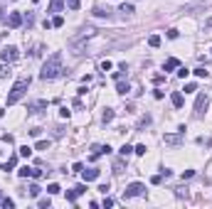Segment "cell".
Returning <instances> with one entry per match:
<instances>
[{"instance_id": "26", "label": "cell", "mask_w": 212, "mask_h": 209, "mask_svg": "<svg viewBox=\"0 0 212 209\" xmlns=\"http://www.w3.org/2000/svg\"><path fill=\"white\" fill-rule=\"evenodd\" d=\"M52 25H54V27H62V25H64V17H62V15H54Z\"/></svg>"}, {"instance_id": "3", "label": "cell", "mask_w": 212, "mask_h": 209, "mask_svg": "<svg viewBox=\"0 0 212 209\" xmlns=\"http://www.w3.org/2000/svg\"><path fill=\"white\" fill-rule=\"evenodd\" d=\"M145 194V187H143L141 182H131L128 187H126V192H123V199H131V197H141Z\"/></svg>"}, {"instance_id": "31", "label": "cell", "mask_w": 212, "mask_h": 209, "mask_svg": "<svg viewBox=\"0 0 212 209\" xmlns=\"http://www.w3.org/2000/svg\"><path fill=\"white\" fill-rule=\"evenodd\" d=\"M187 74H190V71L185 69V67H177V76H180V79H185V76H187Z\"/></svg>"}, {"instance_id": "11", "label": "cell", "mask_w": 212, "mask_h": 209, "mask_svg": "<svg viewBox=\"0 0 212 209\" xmlns=\"http://www.w3.org/2000/svg\"><path fill=\"white\" fill-rule=\"evenodd\" d=\"M94 15H96V17H111V10H108V7H101V5H96V7H94Z\"/></svg>"}, {"instance_id": "36", "label": "cell", "mask_w": 212, "mask_h": 209, "mask_svg": "<svg viewBox=\"0 0 212 209\" xmlns=\"http://www.w3.org/2000/svg\"><path fill=\"white\" fill-rule=\"evenodd\" d=\"M49 204H52L49 199H39V209H49Z\"/></svg>"}, {"instance_id": "42", "label": "cell", "mask_w": 212, "mask_h": 209, "mask_svg": "<svg viewBox=\"0 0 212 209\" xmlns=\"http://www.w3.org/2000/svg\"><path fill=\"white\" fill-rule=\"evenodd\" d=\"M74 189H76V192H79V194H84V192H86V185H76V187H74Z\"/></svg>"}, {"instance_id": "43", "label": "cell", "mask_w": 212, "mask_h": 209, "mask_svg": "<svg viewBox=\"0 0 212 209\" xmlns=\"http://www.w3.org/2000/svg\"><path fill=\"white\" fill-rule=\"evenodd\" d=\"M39 131H42V128H30L27 133H30V136H35V138H37V136H39Z\"/></svg>"}, {"instance_id": "24", "label": "cell", "mask_w": 212, "mask_h": 209, "mask_svg": "<svg viewBox=\"0 0 212 209\" xmlns=\"http://www.w3.org/2000/svg\"><path fill=\"white\" fill-rule=\"evenodd\" d=\"M207 74H210V71H205V67H197V69H195V76H197V79H205Z\"/></svg>"}, {"instance_id": "20", "label": "cell", "mask_w": 212, "mask_h": 209, "mask_svg": "<svg viewBox=\"0 0 212 209\" xmlns=\"http://www.w3.org/2000/svg\"><path fill=\"white\" fill-rule=\"evenodd\" d=\"M20 155H22V158H30V155H32V148H30V145H22V148H20Z\"/></svg>"}, {"instance_id": "25", "label": "cell", "mask_w": 212, "mask_h": 209, "mask_svg": "<svg viewBox=\"0 0 212 209\" xmlns=\"http://www.w3.org/2000/svg\"><path fill=\"white\" fill-rule=\"evenodd\" d=\"M39 192H42V187H39V185H30V197H37Z\"/></svg>"}, {"instance_id": "10", "label": "cell", "mask_w": 212, "mask_h": 209, "mask_svg": "<svg viewBox=\"0 0 212 209\" xmlns=\"http://www.w3.org/2000/svg\"><path fill=\"white\" fill-rule=\"evenodd\" d=\"M170 101H173V106H175V108H182V104H185V96H182L180 91H175V94L170 96Z\"/></svg>"}, {"instance_id": "45", "label": "cell", "mask_w": 212, "mask_h": 209, "mask_svg": "<svg viewBox=\"0 0 212 209\" xmlns=\"http://www.w3.org/2000/svg\"><path fill=\"white\" fill-rule=\"evenodd\" d=\"M205 27H212V17L207 20V22H205Z\"/></svg>"}, {"instance_id": "46", "label": "cell", "mask_w": 212, "mask_h": 209, "mask_svg": "<svg viewBox=\"0 0 212 209\" xmlns=\"http://www.w3.org/2000/svg\"><path fill=\"white\" fill-rule=\"evenodd\" d=\"M0 20H2V7H0Z\"/></svg>"}, {"instance_id": "37", "label": "cell", "mask_w": 212, "mask_h": 209, "mask_svg": "<svg viewBox=\"0 0 212 209\" xmlns=\"http://www.w3.org/2000/svg\"><path fill=\"white\" fill-rule=\"evenodd\" d=\"M177 35H180V32H177L175 27H170V30H168V37H170V39H175V37H177Z\"/></svg>"}, {"instance_id": "9", "label": "cell", "mask_w": 212, "mask_h": 209, "mask_svg": "<svg viewBox=\"0 0 212 209\" xmlns=\"http://www.w3.org/2000/svg\"><path fill=\"white\" fill-rule=\"evenodd\" d=\"M81 175H84L86 182H94V180L99 177V170H96V167H89V170H81Z\"/></svg>"}, {"instance_id": "19", "label": "cell", "mask_w": 212, "mask_h": 209, "mask_svg": "<svg viewBox=\"0 0 212 209\" xmlns=\"http://www.w3.org/2000/svg\"><path fill=\"white\" fill-rule=\"evenodd\" d=\"M148 44H150V47H160V37H158V35H150V37H148Z\"/></svg>"}, {"instance_id": "17", "label": "cell", "mask_w": 212, "mask_h": 209, "mask_svg": "<svg viewBox=\"0 0 212 209\" xmlns=\"http://www.w3.org/2000/svg\"><path fill=\"white\" fill-rule=\"evenodd\" d=\"M32 170H35V167H27V165H25V167L17 170V175H20V177H32Z\"/></svg>"}, {"instance_id": "8", "label": "cell", "mask_w": 212, "mask_h": 209, "mask_svg": "<svg viewBox=\"0 0 212 209\" xmlns=\"http://www.w3.org/2000/svg\"><path fill=\"white\" fill-rule=\"evenodd\" d=\"M7 25H10V27H20V25H22V15H20V12H10V15H7Z\"/></svg>"}, {"instance_id": "4", "label": "cell", "mask_w": 212, "mask_h": 209, "mask_svg": "<svg viewBox=\"0 0 212 209\" xmlns=\"http://www.w3.org/2000/svg\"><path fill=\"white\" fill-rule=\"evenodd\" d=\"M207 106H210V99H207L205 94H197V101H195V116L202 118V116L207 113Z\"/></svg>"}, {"instance_id": "34", "label": "cell", "mask_w": 212, "mask_h": 209, "mask_svg": "<svg viewBox=\"0 0 212 209\" xmlns=\"http://www.w3.org/2000/svg\"><path fill=\"white\" fill-rule=\"evenodd\" d=\"M111 67H113V64H111L108 59H104V62H101V71H108V69H111Z\"/></svg>"}, {"instance_id": "29", "label": "cell", "mask_w": 212, "mask_h": 209, "mask_svg": "<svg viewBox=\"0 0 212 209\" xmlns=\"http://www.w3.org/2000/svg\"><path fill=\"white\" fill-rule=\"evenodd\" d=\"M76 197H79V192H76V189L67 192V202H76Z\"/></svg>"}, {"instance_id": "41", "label": "cell", "mask_w": 212, "mask_h": 209, "mask_svg": "<svg viewBox=\"0 0 212 209\" xmlns=\"http://www.w3.org/2000/svg\"><path fill=\"white\" fill-rule=\"evenodd\" d=\"M59 116H62V118H69V111H67V106H64V108H59Z\"/></svg>"}, {"instance_id": "39", "label": "cell", "mask_w": 212, "mask_h": 209, "mask_svg": "<svg viewBox=\"0 0 212 209\" xmlns=\"http://www.w3.org/2000/svg\"><path fill=\"white\" fill-rule=\"evenodd\" d=\"M160 180H163L160 175H153V177H150V185H160Z\"/></svg>"}, {"instance_id": "32", "label": "cell", "mask_w": 212, "mask_h": 209, "mask_svg": "<svg viewBox=\"0 0 212 209\" xmlns=\"http://www.w3.org/2000/svg\"><path fill=\"white\" fill-rule=\"evenodd\" d=\"M133 153H136V155H145V145H136Z\"/></svg>"}, {"instance_id": "22", "label": "cell", "mask_w": 212, "mask_h": 209, "mask_svg": "<svg viewBox=\"0 0 212 209\" xmlns=\"http://www.w3.org/2000/svg\"><path fill=\"white\" fill-rule=\"evenodd\" d=\"M47 192H49V194H59V192H62V187H59V185H54V182H52V185H49V187H47Z\"/></svg>"}, {"instance_id": "2", "label": "cell", "mask_w": 212, "mask_h": 209, "mask_svg": "<svg viewBox=\"0 0 212 209\" xmlns=\"http://www.w3.org/2000/svg\"><path fill=\"white\" fill-rule=\"evenodd\" d=\"M27 89H30V79H17L15 81V86L10 89V94H7V106L17 104L25 94H27Z\"/></svg>"}, {"instance_id": "14", "label": "cell", "mask_w": 212, "mask_h": 209, "mask_svg": "<svg viewBox=\"0 0 212 209\" xmlns=\"http://www.w3.org/2000/svg\"><path fill=\"white\" fill-rule=\"evenodd\" d=\"M116 91H118V94H128V91H131V84L118 79V86H116Z\"/></svg>"}, {"instance_id": "15", "label": "cell", "mask_w": 212, "mask_h": 209, "mask_svg": "<svg viewBox=\"0 0 212 209\" xmlns=\"http://www.w3.org/2000/svg\"><path fill=\"white\" fill-rule=\"evenodd\" d=\"M62 7H64L62 0H52V2H49V12H62Z\"/></svg>"}, {"instance_id": "30", "label": "cell", "mask_w": 212, "mask_h": 209, "mask_svg": "<svg viewBox=\"0 0 212 209\" xmlns=\"http://www.w3.org/2000/svg\"><path fill=\"white\" fill-rule=\"evenodd\" d=\"M113 172H123V160H116L113 162Z\"/></svg>"}, {"instance_id": "5", "label": "cell", "mask_w": 212, "mask_h": 209, "mask_svg": "<svg viewBox=\"0 0 212 209\" xmlns=\"http://www.w3.org/2000/svg\"><path fill=\"white\" fill-rule=\"evenodd\" d=\"M0 59L2 62H15L17 59V47H2L0 49Z\"/></svg>"}, {"instance_id": "6", "label": "cell", "mask_w": 212, "mask_h": 209, "mask_svg": "<svg viewBox=\"0 0 212 209\" xmlns=\"http://www.w3.org/2000/svg\"><path fill=\"white\" fill-rule=\"evenodd\" d=\"M163 140H165V145H180L182 133H168V136H163Z\"/></svg>"}, {"instance_id": "38", "label": "cell", "mask_w": 212, "mask_h": 209, "mask_svg": "<svg viewBox=\"0 0 212 209\" xmlns=\"http://www.w3.org/2000/svg\"><path fill=\"white\" fill-rule=\"evenodd\" d=\"M71 170H74V172H81V170H84V165H81V162H74V165H71Z\"/></svg>"}, {"instance_id": "33", "label": "cell", "mask_w": 212, "mask_h": 209, "mask_svg": "<svg viewBox=\"0 0 212 209\" xmlns=\"http://www.w3.org/2000/svg\"><path fill=\"white\" fill-rule=\"evenodd\" d=\"M67 5H69V10H79V0H67Z\"/></svg>"}, {"instance_id": "27", "label": "cell", "mask_w": 212, "mask_h": 209, "mask_svg": "<svg viewBox=\"0 0 212 209\" xmlns=\"http://www.w3.org/2000/svg\"><path fill=\"white\" fill-rule=\"evenodd\" d=\"M182 91H185V94H192V91H197V84H192V81H190V84H185V89H182Z\"/></svg>"}, {"instance_id": "12", "label": "cell", "mask_w": 212, "mask_h": 209, "mask_svg": "<svg viewBox=\"0 0 212 209\" xmlns=\"http://www.w3.org/2000/svg\"><path fill=\"white\" fill-rule=\"evenodd\" d=\"M113 116H116V113H113V108H104L101 121H104V123H111V121H113Z\"/></svg>"}, {"instance_id": "7", "label": "cell", "mask_w": 212, "mask_h": 209, "mask_svg": "<svg viewBox=\"0 0 212 209\" xmlns=\"http://www.w3.org/2000/svg\"><path fill=\"white\" fill-rule=\"evenodd\" d=\"M49 101H35V104L27 106V113H42V108H47Z\"/></svg>"}, {"instance_id": "47", "label": "cell", "mask_w": 212, "mask_h": 209, "mask_svg": "<svg viewBox=\"0 0 212 209\" xmlns=\"http://www.w3.org/2000/svg\"><path fill=\"white\" fill-rule=\"evenodd\" d=\"M0 202H2V197H0Z\"/></svg>"}, {"instance_id": "40", "label": "cell", "mask_w": 212, "mask_h": 209, "mask_svg": "<svg viewBox=\"0 0 212 209\" xmlns=\"http://www.w3.org/2000/svg\"><path fill=\"white\" fill-rule=\"evenodd\" d=\"M192 175H195V170H185V172H182V180H190Z\"/></svg>"}, {"instance_id": "1", "label": "cell", "mask_w": 212, "mask_h": 209, "mask_svg": "<svg viewBox=\"0 0 212 209\" xmlns=\"http://www.w3.org/2000/svg\"><path fill=\"white\" fill-rule=\"evenodd\" d=\"M62 71H64V69H62V54L54 52V54H49V59L42 64L39 79H42V81H52V79H57Z\"/></svg>"}, {"instance_id": "21", "label": "cell", "mask_w": 212, "mask_h": 209, "mask_svg": "<svg viewBox=\"0 0 212 209\" xmlns=\"http://www.w3.org/2000/svg\"><path fill=\"white\" fill-rule=\"evenodd\" d=\"M118 153H121V158H128V155L133 153V148H131V145H123V148H121Z\"/></svg>"}, {"instance_id": "23", "label": "cell", "mask_w": 212, "mask_h": 209, "mask_svg": "<svg viewBox=\"0 0 212 209\" xmlns=\"http://www.w3.org/2000/svg\"><path fill=\"white\" fill-rule=\"evenodd\" d=\"M47 148H49V140H37L35 150H47Z\"/></svg>"}, {"instance_id": "35", "label": "cell", "mask_w": 212, "mask_h": 209, "mask_svg": "<svg viewBox=\"0 0 212 209\" xmlns=\"http://www.w3.org/2000/svg\"><path fill=\"white\" fill-rule=\"evenodd\" d=\"M148 123H150V116H145V118H141V123H138V128H145Z\"/></svg>"}, {"instance_id": "44", "label": "cell", "mask_w": 212, "mask_h": 209, "mask_svg": "<svg viewBox=\"0 0 212 209\" xmlns=\"http://www.w3.org/2000/svg\"><path fill=\"white\" fill-rule=\"evenodd\" d=\"M7 74H10V69H7V67H0V79H2V76H7Z\"/></svg>"}, {"instance_id": "18", "label": "cell", "mask_w": 212, "mask_h": 209, "mask_svg": "<svg viewBox=\"0 0 212 209\" xmlns=\"http://www.w3.org/2000/svg\"><path fill=\"white\" fill-rule=\"evenodd\" d=\"M118 12H123V15H131V12H133V5H131V2H123V5L118 7Z\"/></svg>"}, {"instance_id": "16", "label": "cell", "mask_w": 212, "mask_h": 209, "mask_svg": "<svg viewBox=\"0 0 212 209\" xmlns=\"http://www.w3.org/2000/svg\"><path fill=\"white\" fill-rule=\"evenodd\" d=\"M15 165H17V158H10V160H7L5 165H0V170H5V172H7V170H12Z\"/></svg>"}, {"instance_id": "13", "label": "cell", "mask_w": 212, "mask_h": 209, "mask_svg": "<svg viewBox=\"0 0 212 209\" xmlns=\"http://www.w3.org/2000/svg\"><path fill=\"white\" fill-rule=\"evenodd\" d=\"M180 67V59H175V57H170L168 62H165V71H173V69H177Z\"/></svg>"}, {"instance_id": "28", "label": "cell", "mask_w": 212, "mask_h": 209, "mask_svg": "<svg viewBox=\"0 0 212 209\" xmlns=\"http://www.w3.org/2000/svg\"><path fill=\"white\" fill-rule=\"evenodd\" d=\"M0 207H5V209H12V207H15V202H12V199H7V197H5V199H2V202H0Z\"/></svg>"}]
</instances>
